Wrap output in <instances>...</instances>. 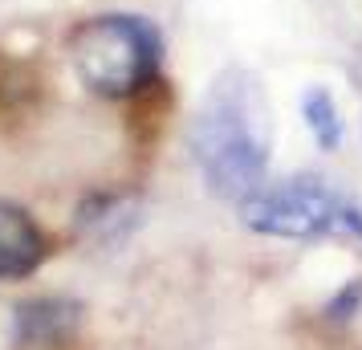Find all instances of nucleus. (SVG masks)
Masks as SVG:
<instances>
[{"instance_id": "1", "label": "nucleus", "mask_w": 362, "mask_h": 350, "mask_svg": "<svg viewBox=\"0 0 362 350\" xmlns=\"http://www.w3.org/2000/svg\"><path fill=\"white\" fill-rule=\"evenodd\" d=\"M187 143L216 196L240 204L264 187L273 155V106L261 78L240 66L224 69L199 102Z\"/></svg>"}, {"instance_id": "2", "label": "nucleus", "mask_w": 362, "mask_h": 350, "mask_svg": "<svg viewBox=\"0 0 362 350\" xmlns=\"http://www.w3.org/2000/svg\"><path fill=\"white\" fill-rule=\"evenodd\" d=\"M69 57H74L78 78L94 94L127 98L155 78V69L163 62V41L151 21L131 17V13H106L74 29Z\"/></svg>"}, {"instance_id": "3", "label": "nucleus", "mask_w": 362, "mask_h": 350, "mask_svg": "<svg viewBox=\"0 0 362 350\" xmlns=\"http://www.w3.org/2000/svg\"><path fill=\"white\" fill-rule=\"evenodd\" d=\"M245 228L281 240H317V236H350L362 240V200L338 192L317 175H293L285 184L257 187L240 200Z\"/></svg>"}, {"instance_id": "4", "label": "nucleus", "mask_w": 362, "mask_h": 350, "mask_svg": "<svg viewBox=\"0 0 362 350\" xmlns=\"http://www.w3.org/2000/svg\"><path fill=\"white\" fill-rule=\"evenodd\" d=\"M45 261V236L29 212L0 200V281H21Z\"/></svg>"}, {"instance_id": "5", "label": "nucleus", "mask_w": 362, "mask_h": 350, "mask_svg": "<svg viewBox=\"0 0 362 350\" xmlns=\"http://www.w3.org/2000/svg\"><path fill=\"white\" fill-rule=\"evenodd\" d=\"M82 305L66 298H37L17 310V334L29 346H62L69 334L78 330Z\"/></svg>"}, {"instance_id": "6", "label": "nucleus", "mask_w": 362, "mask_h": 350, "mask_svg": "<svg viewBox=\"0 0 362 350\" xmlns=\"http://www.w3.org/2000/svg\"><path fill=\"white\" fill-rule=\"evenodd\" d=\"M301 118H305L313 143H317L322 151H338L342 147L346 122H342V115H338V102H334L329 90H322V86L305 90V98H301Z\"/></svg>"}, {"instance_id": "7", "label": "nucleus", "mask_w": 362, "mask_h": 350, "mask_svg": "<svg viewBox=\"0 0 362 350\" xmlns=\"http://www.w3.org/2000/svg\"><path fill=\"white\" fill-rule=\"evenodd\" d=\"M358 301H362V281H350L338 298L329 301V317H334V322H346V317L358 310Z\"/></svg>"}]
</instances>
